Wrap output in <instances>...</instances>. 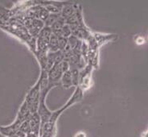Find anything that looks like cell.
<instances>
[{
  "mask_svg": "<svg viewBox=\"0 0 148 137\" xmlns=\"http://www.w3.org/2000/svg\"><path fill=\"white\" fill-rule=\"evenodd\" d=\"M60 67L61 69V70L63 73H65L67 71L69 70V64L67 61H64L63 60L60 63Z\"/></svg>",
  "mask_w": 148,
  "mask_h": 137,
  "instance_id": "obj_14",
  "label": "cell"
},
{
  "mask_svg": "<svg viewBox=\"0 0 148 137\" xmlns=\"http://www.w3.org/2000/svg\"><path fill=\"white\" fill-rule=\"evenodd\" d=\"M40 81L38 80L33 87L30 89L24 100L27 103V108L32 115L37 112L40 103Z\"/></svg>",
  "mask_w": 148,
  "mask_h": 137,
  "instance_id": "obj_2",
  "label": "cell"
},
{
  "mask_svg": "<svg viewBox=\"0 0 148 137\" xmlns=\"http://www.w3.org/2000/svg\"><path fill=\"white\" fill-rule=\"evenodd\" d=\"M60 83L62 84L64 88L69 89L71 86H73V82H72V76H71L70 71H67L65 73H63L62 77L60 79Z\"/></svg>",
  "mask_w": 148,
  "mask_h": 137,
  "instance_id": "obj_9",
  "label": "cell"
},
{
  "mask_svg": "<svg viewBox=\"0 0 148 137\" xmlns=\"http://www.w3.org/2000/svg\"><path fill=\"white\" fill-rule=\"evenodd\" d=\"M30 125V129H31V132L38 134L40 133V118L38 115L37 113H34L31 115V117L28 119Z\"/></svg>",
  "mask_w": 148,
  "mask_h": 137,
  "instance_id": "obj_6",
  "label": "cell"
},
{
  "mask_svg": "<svg viewBox=\"0 0 148 137\" xmlns=\"http://www.w3.org/2000/svg\"><path fill=\"white\" fill-rule=\"evenodd\" d=\"M83 94H84V91L81 89V87L79 85L77 86L76 89H75V91L73 93V94L69 98V100L67 102L66 104L64 106V107L67 109L68 107H69L70 106H73V104L80 102L82 99V98H83Z\"/></svg>",
  "mask_w": 148,
  "mask_h": 137,
  "instance_id": "obj_7",
  "label": "cell"
},
{
  "mask_svg": "<svg viewBox=\"0 0 148 137\" xmlns=\"http://www.w3.org/2000/svg\"><path fill=\"white\" fill-rule=\"evenodd\" d=\"M73 3L69 2V3H67L65 6H64V8H62V10L60 11V16L64 19H66L67 18H69V16L74 14L76 6H74Z\"/></svg>",
  "mask_w": 148,
  "mask_h": 137,
  "instance_id": "obj_8",
  "label": "cell"
},
{
  "mask_svg": "<svg viewBox=\"0 0 148 137\" xmlns=\"http://www.w3.org/2000/svg\"><path fill=\"white\" fill-rule=\"evenodd\" d=\"M46 98H40V103H39V107H38V110H37V114L40 118L41 122V127H43L46 123L48 122L51 115H52V111H50L46 105L45 103Z\"/></svg>",
  "mask_w": 148,
  "mask_h": 137,
  "instance_id": "obj_5",
  "label": "cell"
},
{
  "mask_svg": "<svg viewBox=\"0 0 148 137\" xmlns=\"http://www.w3.org/2000/svg\"><path fill=\"white\" fill-rule=\"evenodd\" d=\"M52 34V31L50 28L45 26L42 28L36 40V52H48V44Z\"/></svg>",
  "mask_w": 148,
  "mask_h": 137,
  "instance_id": "obj_3",
  "label": "cell"
},
{
  "mask_svg": "<svg viewBox=\"0 0 148 137\" xmlns=\"http://www.w3.org/2000/svg\"><path fill=\"white\" fill-rule=\"evenodd\" d=\"M60 16V14H49L48 19H46V21L45 22V26L50 28L58 19Z\"/></svg>",
  "mask_w": 148,
  "mask_h": 137,
  "instance_id": "obj_12",
  "label": "cell"
},
{
  "mask_svg": "<svg viewBox=\"0 0 148 137\" xmlns=\"http://www.w3.org/2000/svg\"><path fill=\"white\" fill-rule=\"evenodd\" d=\"M71 73V76H72V82H73V85L74 86H78L79 85V78H80V72L79 70L77 68L74 69H71L69 70Z\"/></svg>",
  "mask_w": 148,
  "mask_h": 137,
  "instance_id": "obj_11",
  "label": "cell"
},
{
  "mask_svg": "<svg viewBox=\"0 0 148 137\" xmlns=\"http://www.w3.org/2000/svg\"><path fill=\"white\" fill-rule=\"evenodd\" d=\"M70 36H72V32H71L70 28H69V25H67L66 23H65L63 28H62V29H61V36L68 39Z\"/></svg>",
  "mask_w": 148,
  "mask_h": 137,
  "instance_id": "obj_13",
  "label": "cell"
},
{
  "mask_svg": "<svg viewBox=\"0 0 148 137\" xmlns=\"http://www.w3.org/2000/svg\"><path fill=\"white\" fill-rule=\"evenodd\" d=\"M31 115H32V114L30 113L29 110L27 108V103L24 101L20 109H19V111H18V115H17V118L15 119V122L10 126L5 127H0V131L2 132L3 135L9 137L15 135L19 130L21 125L29 119Z\"/></svg>",
  "mask_w": 148,
  "mask_h": 137,
  "instance_id": "obj_1",
  "label": "cell"
},
{
  "mask_svg": "<svg viewBox=\"0 0 148 137\" xmlns=\"http://www.w3.org/2000/svg\"><path fill=\"white\" fill-rule=\"evenodd\" d=\"M59 51V42H58V38L55 35L52 34L49 44H48V52H55Z\"/></svg>",
  "mask_w": 148,
  "mask_h": 137,
  "instance_id": "obj_10",
  "label": "cell"
},
{
  "mask_svg": "<svg viewBox=\"0 0 148 137\" xmlns=\"http://www.w3.org/2000/svg\"><path fill=\"white\" fill-rule=\"evenodd\" d=\"M63 72L61 70L59 64H54L53 66L48 72V85L52 89L56 86L60 84V79L62 77Z\"/></svg>",
  "mask_w": 148,
  "mask_h": 137,
  "instance_id": "obj_4",
  "label": "cell"
}]
</instances>
